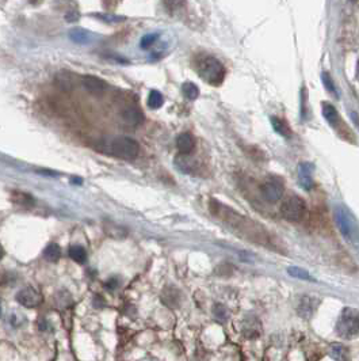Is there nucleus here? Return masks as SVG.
<instances>
[{
    "mask_svg": "<svg viewBox=\"0 0 359 361\" xmlns=\"http://www.w3.org/2000/svg\"><path fill=\"white\" fill-rule=\"evenodd\" d=\"M281 213L286 220L300 221L306 213L305 201L298 195H290L282 203Z\"/></svg>",
    "mask_w": 359,
    "mask_h": 361,
    "instance_id": "6",
    "label": "nucleus"
},
{
    "mask_svg": "<svg viewBox=\"0 0 359 361\" xmlns=\"http://www.w3.org/2000/svg\"><path fill=\"white\" fill-rule=\"evenodd\" d=\"M213 205H210L213 215H216L219 219L225 221L229 227L237 228L241 235H248L251 241H259L263 243V239L266 238L264 229L254 227V221L248 220L247 217L241 215H236L235 212L231 211L229 208L224 207L223 204H219L213 201Z\"/></svg>",
    "mask_w": 359,
    "mask_h": 361,
    "instance_id": "1",
    "label": "nucleus"
},
{
    "mask_svg": "<svg viewBox=\"0 0 359 361\" xmlns=\"http://www.w3.org/2000/svg\"><path fill=\"white\" fill-rule=\"evenodd\" d=\"M82 86L84 87V90H87L90 94H94V95H100V94H103L109 87L107 83H106L104 80L91 75L83 76Z\"/></svg>",
    "mask_w": 359,
    "mask_h": 361,
    "instance_id": "10",
    "label": "nucleus"
},
{
    "mask_svg": "<svg viewBox=\"0 0 359 361\" xmlns=\"http://www.w3.org/2000/svg\"><path fill=\"white\" fill-rule=\"evenodd\" d=\"M314 166L309 162H302L298 165V181L304 189L309 190L313 186Z\"/></svg>",
    "mask_w": 359,
    "mask_h": 361,
    "instance_id": "11",
    "label": "nucleus"
},
{
    "mask_svg": "<svg viewBox=\"0 0 359 361\" xmlns=\"http://www.w3.org/2000/svg\"><path fill=\"white\" fill-rule=\"evenodd\" d=\"M3 255H5V250H3V247H2V245H0V261H2Z\"/></svg>",
    "mask_w": 359,
    "mask_h": 361,
    "instance_id": "30",
    "label": "nucleus"
},
{
    "mask_svg": "<svg viewBox=\"0 0 359 361\" xmlns=\"http://www.w3.org/2000/svg\"><path fill=\"white\" fill-rule=\"evenodd\" d=\"M271 124H273L274 130L277 133H279V135L285 137L292 136V129H290V126L288 125V122L281 120L279 117H271Z\"/></svg>",
    "mask_w": 359,
    "mask_h": 361,
    "instance_id": "17",
    "label": "nucleus"
},
{
    "mask_svg": "<svg viewBox=\"0 0 359 361\" xmlns=\"http://www.w3.org/2000/svg\"><path fill=\"white\" fill-rule=\"evenodd\" d=\"M161 299H163L164 304H167L168 307H176L177 304H179V300H181V295H179L177 289H175L172 286H168L163 292Z\"/></svg>",
    "mask_w": 359,
    "mask_h": 361,
    "instance_id": "15",
    "label": "nucleus"
},
{
    "mask_svg": "<svg viewBox=\"0 0 359 361\" xmlns=\"http://www.w3.org/2000/svg\"><path fill=\"white\" fill-rule=\"evenodd\" d=\"M68 254H69L70 259H74L78 264H84L87 261V253L82 246H72Z\"/></svg>",
    "mask_w": 359,
    "mask_h": 361,
    "instance_id": "19",
    "label": "nucleus"
},
{
    "mask_svg": "<svg viewBox=\"0 0 359 361\" xmlns=\"http://www.w3.org/2000/svg\"><path fill=\"white\" fill-rule=\"evenodd\" d=\"M331 356L336 361H348V350L340 344H332L330 348Z\"/></svg>",
    "mask_w": 359,
    "mask_h": 361,
    "instance_id": "18",
    "label": "nucleus"
},
{
    "mask_svg": "<svg viewBox=\"0 0 359 361\" xmlns=\"http://www.w3.org/2000/svg\"><path fill=\"white\" fill-rule=\"evenodd\" d=\"M17 302L26 308H35L42 303V296L34 288H23L17 293Z\"/></svg>",
    "mask_w": 359,
    "mask_h": 361,
    "instance_id": "9",
    "label": "nucleus"
},
{
    "mask_svg": "<svg viewBox=\"0 0 359 361\" xmlns=\"http://www.w3.org/2000/svg\"><path fill=\"white\" fill-rule=\"evenodd\" d=\"M118 285V282L116 281V280H110V281L107 282V286L109 288H114V286Z\"/></svg>",
    "mask_w": 359,
    "mask_h": 361,
    "instance_id": "29",
    "label": "nucleus"
},
{
    "mask_svg": "<svg viewBox=\"0 0 359 361\" xmlns=\"http://www.w3.org/2000/svg\"><path fill=\"white\" fill-rule=\"evenodd\" d=\"M159 38V34L157 33H152V34H147V36H144L142 37V40H141L140 42V46L142 48V49H148V48H151V46L156 42V40Z\"/></svg>",
    "mask_w": 359,
    "mask_h": 361,
    "instance_id": "25",
    "label": "nucleus"
},
{
    "mask_svg": "<svg viewBox=\"0 0 359 361\" xmlns=\"http://www.w3.org/2000/svg\"><path fill=\"white\" fill-rule=\"evenodd\" d=\"M72 38H74L75 41L84 42L87 40V33L86 31H83V30H74V33H72Z\"/></svg>",
    "mask_w": 359,
    "mask_h": 361,
    "instance_id": "28",
    "label": "nucleus"
},
{
    "mask_svg": "<svg viewBox=\"0 0 359 361\" xmlns=\"http://www.w3.org/2000/svg\"><path fill=\"white\" fill-rule=\"evenodd\" d=\"M213 315L216 316V319H219L220 322H225L228 319V310L223 304H214L213 307Z\"/></svg>",
    "mask_w": 359,
    "mask_h": 361,
    "instance_id": "24",
    "label": "nucleus"
},
{
    "mask_svg": "<svg viewBox=\"0 0 359 361\" xmlns=\"http://www.w3.org/2000/svg\"><path fill=\"white\" fill-rule=\"evenodd\" d=\"M0 315H2V302H0Z\"/></svg>",
    "mask_w": 359,
    "mask_h": 361,
    "instance_id": "32",
    "label": "nucleus"
},
{
    "mask_svg": "<svg viewBox=\"0 0 359 361\" xmlns=\"http://www.w3.org/2000/svg\"><path fill=\"white\" fill-rule=\"evenodd\" d=\"M288 272H289L290 276H293V277L296 278H300V280H310V281H313V277L310 276L306 270L301 269V268H289L288 269Z\"/></svg>",
    "mask_w": 359,
    "mask_h": 361,
    "instance_id": "23",
    "label": "nucleus"
},
{
    "mask_svg": "<svg viewBox=\"0 0 359 361\" xmlns=\"http://www.w3.org/2000/svg\"><path fill=\"white\" fill-rule=\"evenodd\" d=\"M182 91H183V94H185V96H186L187 100L194 101L199 96L198 87H197V86H195L194 83H191V82H187V83L183 84Z\"/></svg>",
    "mask_w": 359,
    "mask_h": 361,
    "instance_id": "21",
    "label": "nucleus"
},
{
    "mask_svg": "<svg viewBox=\"0 0 359 361\" xmlns=\"http://www.w3.org/2000/svg\"><path fill=\"white\" fill-rule=\"evenodd\" d=\"M336 333L343 338L352 340L359 336V310L347 307L339 316Z\"/></svg>",
    "mask_w": 359,
    "mask_h": 361,
    "instance_id": "5",
    "label": "nucleus"
},
{
    "mask_svg": "<svg viewBox=\"0 0 359 361\" xmlns=\"http://www.w3.org/2000/svg\"><path fill=\"white\" fill-rule=\"evenodd\" d=\"M164 104V98L161 95L160 92L156 91V90H152L149 92L148 96V106L151 109H159L161 108V105Z\"/></svg>",
    "mask_w": 359,
    "mask_h": 361,
    "instance_id": "22",
    "label": "nucleus"
},
{
    "mask_svg": "<svg viewBox=\"0 0 359 361\" xmlns=\"http://www.w3.org/2000/svg\"><path fill=\"white\" fill-rule=\"evenodd\" d=\"M356 78H358L359 80V62H358V67H356Z\"/></svg>",
    "mask_w": 359,
    "mask_h": 361,
    "instance_id": "31",
    "label": "nucleus"
},
{
    "mask_svg": "<svg viewBox=\"0 0 359 361\" xmlns=\"http://www.w3.org/2000/svg\"><path fill=\"white\" fill-rule=\"evenodd\" d=\"M318 306V302L312 296H304L300 302V306H298V314L302 316V318H309V316L313 315V312L316 311V308Z\"/></svg>",
    "mask_w": 359,
    "mask_h": 361,
    "instance_id": "14",
    "label": "nucleus"
},
{
    "mask_svg": "<svg viewBox=\"0 0 359 361\" xmlns=\"http://www.w3.org/2000/svg\"><path fill=\"white\" fill-rule=\"evenodd\" d=\"M56 83L60 88L65 90V91H69L72 88L75 87V80L72 74H68V72H61L56 76Z\"/></svg>",
    "mask_w": 359,
    "mask_h": 361,
    "instance_id": "16",
    "label": "nucleus"
},
{
    "mask_svg": "<svg viewBox=\"0 0 359 361\" xmlns=\"http://www.w3.org/2000/svg\"><path fill=\"white\" fill-rule=\"evenodd\" d=\"M14 197H18V200H14L18 205H27V207H33V199L27 195L26 193H15Z\"/></svg>",
    "mask_w": 359,
    "mask_h": 361,
    "instance_id": "26",
    "label": "nucleus"
},
{
    "mask_svg": "<svg viewBox=\"0 0 359 361\" xmlns=\"http://www.w3.org/2000/svg\"><path fill=\"white\" fill-rule=\"evenodd\" d=\"M98 150L100 152H106L116 158L121 159H134L140 152V146L136 140L130 137H116L113 140H103L98 144Z\"/></svg>",
    "mask_w": 359,
    "mask_h": 361,
    "instance_id": "3",
    "label": "nucleus"
},
{
    "mask_svg": "<svg viewBox=\"0 0 359 361\" xmlns=\"http://www.w3.org/2000/svg\"><path fill=\"white\" fill-rule=\"evenodd\" d=\"M334 217L344 241L359 253V224L354 215L344 205H336L334 208Z\"/></svg>",
    "mask_w": 359,
    "mask_h": 361,
    "instance_id": "2",
    "label": "nucleus"
},
{
    "mask_svg": "<svg viewBox=\"0 0 359 361\" xmlns=\"http://www.w3.org/2000/svg\"><path fill=\"white\" fill-rule=\"evenodd\" d=\"M283 191H285L283 182H282V179L277 178V177L268 178L262 186V194L268 203H277L278 200L282 199Z\"/></svg>",
    "mask_w": 359,
    "mask_h": 361,
    "instance_id": "8",
    "label": "nucleus"
},
{
    "mask_svg": "<svg viewBox=\"0 0 359 361\" xmlns=\"http://www.w3.org/2000/svg\"><path fill=\"white\" fill-rule=\"evenodd\" d=\"M322 82L326 84L327 90L330 92H332L334 95H336V88H335L334 83H332V79H331L330 74H322Z\"/></svg>",
    "mask_w": 359,
    "mask_h": 361,
    "instance_id": "27",
    "label": "nucleus"
},
{
    "mask_svg": "<svg viewBox=\"0 0 359 361\" xmlns=\"http://www.w3.org/2000/svg\"><path fill=\"white\" fill-rule=\"evenodd\" d=\"M44 257L49 262H56L61 257V250H60V247H58L56 243H52V245L48 246L45 251H44Z\"/></svg>",
    "mask_w": 359,
    "mask_h": 361,
    "instance_id": "20",
    "label": "nucleus"
},
{
    "mask_svg": "<svg viewBox=\"0 0 359 361\" xmlns=\"http://www.w3.org/2000/svg\"><path fill=\"white\" fill-rule=\"evenodd\" d=\"M176 147L182 155L191 154L195 148L194 137L191 136L190 133H182V135H179L176 139Z\"/></svg>",
    "mask_w": 359,
    "mask_h": 361,
    "instance_id": "13",
    "label": "nucleus"
},
{
    "mask_svg": "<svg viewBox=\"0 0 359 361\" xmlns=\"http://www.w3.org/2000/svg\"><path fill=\"white\" fill-rule=\"evenodd\" d=\"M322 116L327 120V122L332 126V128L336 129V132L340 135V136H344V133L348 135V137H352L351 132L347 128V125L344 124L342 121V117L339 116V113L336 112V109L330 104H322Z\"/></svg>",
    "mask_w": 359,
    "mask_h": 361,
    "instance_id": "7",
    "label": "nucleus"
},
{
    "mask_svg": "<svg viewBox=\"0 0 359 361\" xmlns=\"http://www.w3.org/2000/svg\"><path fill=\"white\" fill-rule=\"evenodd\" d=\"M122 120L130 126H138L144 122V113L141 109H138L137 106H126L121 113Z\"/></svg>",
    "mask_w": 359,
    "mask_h": 361,
    "instance_id": "12",
    "label": "nucleus"
},
{
    "mask_svg": "<svg viewBox=\"0 0 359 361\" xmlns=\"http://www.w3.org/2000/svg\"><path fill=\"white\" fill-rule=\"evenodd\" d=\"M199 76L202 78L206 83L213 86H220L223 83L224 76H225V68L217 58L211 56H205L199 58L198 65H197Z\"/></svg>",
    "mask_w": 359,
    "mask_h": 361,
    "instance_id": "4",
    "label": "nucleus"
}]
</instances>
